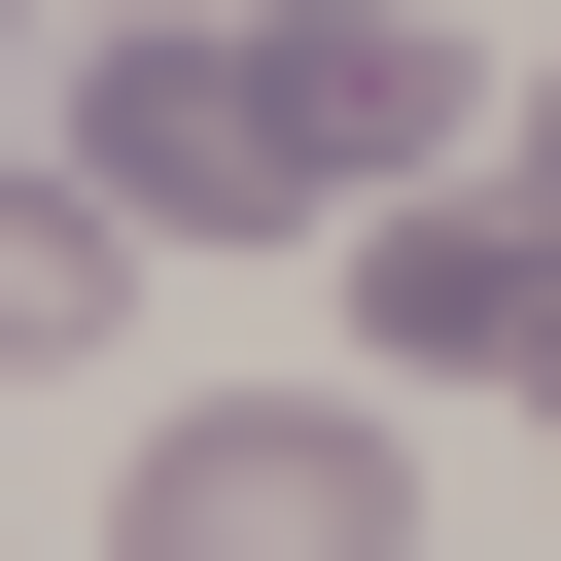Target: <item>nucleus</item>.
<instances>
[{"label": "nucleus", "mask_w": 561, "mask_h": 561, "mask_svg": "<svg viewBox=\"0 0 561 561\" xmlns=\"http://www.w3.org/2000/svg\"><path fill=\"white\" fill-rule=\"evenodd\" d=\"M70 175H105L140 245H280V210H386V175H456V35H421V0H175V35H105Z\"/></svg>", "instance_id": "1"}, {"label": "nucleus", "mask_w": 561, "mask_h": 561, "mask_svg": "<svg viewBox=\"0 0 561 561\" xmlns=\"http://www.w3.org/2000/svg\"><path fill=\"white\" fill-rule=\"evenodd\" d=\"M105 561H421V456H386L351 386H245V421H140Z\"/></svg>", "instance_id": "2"}, {"label": "nucleus", "mask_w": 561, "mask_h": 561, "mask_svg": "<svg viewBox=\"0 0 561 561\" xmlns=\"http://www.w3.org/2000/svg\"><path fill=\"white\" fill-rule=\"evenodd\" d=\"M526 316H561V210H456V175L351 210V351L386 386H526Z\"/></svg>", "instance_id": "3"}, {"label": "nucleus", "mask_w": 561, "mask_h": 561, "mask_svg": "<svg viewBox=\"0 0 561 561\" xmlns=\"http://www.w3.org/2000/svg\"><path fill=\"white\" fill-rule=\"evenodd\" d=\"M105 316H140V210H105V175H0V386L105 351Z\"/></svg>", "instance_id": "4"}, {"label": "nucleus", "mask_w": 561, "mask_h": 561, "mask_svg": "<svg viewBox=\"0 0 561 561\" xmlns=\"http://www.w3.org/2000/svg\"><path fill=\"white\" fill-rule=\"evenodd\" d=\"M526 210H561V70H526Z\"/></svg>", "instance_id": "5"}, {"label": "nucleus", "mask_w": 561, "mask_h": 561, "mask_svg": "<svg viewBox=\"0 0 561 561\" xmlns=\"http://www.w3.org/2000/svg\"><path fill=\"white\" fill-rule=\"evenodd\" d=\"M105 35H175V0H105Z\"/></svg>", "instance_id": "6"}, {"label": "nucleus", "mask_w": 561, "mask_h": 561, "mask_svg": "<svg viewBox=\"0 0 561 561\" xmlns=\"http://www.w3.org/2000/svg\"><path fill=\"white\" fill-rule=\"evenodd\" d=\"M526 386H561V316H526Z\"/></svg>", "instance_id": "7"}]
</instances>
